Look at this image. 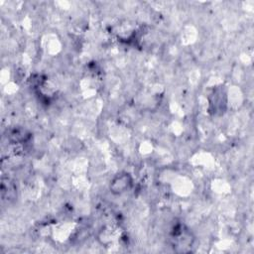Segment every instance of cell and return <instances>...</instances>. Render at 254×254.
Segmentation results:
<instances>
[{
	"mask_svg": "<svg viewBox=\"0 0 254 254\" xmlns=\"http://www.w3.org/2000/svg\"><path fill=\"white\" fill-rule=\"evenodd\" d=\"M133 187V178L128 172L116 174L110 181L109 190L115 195H121L130 190Z\"/></svg>",
	"mask_w": 254,
	"mask_h": 254,
	"instance_id": "6da1fadb",
	"label": "cell"
},
{
	"mask_svg": "<svg viewBox=\"0 0 254 254\" xmlns=\"http://www.w3.org/2000/svg\"><path fill=\"white\" fill-rule=\"evenodd\" d=\"M209 106L214 114L222 113L225 110L226 92L223 90V88L218 87L212 91L209 97Z\"/></svg>",
	"mask_w": 254,
	"mask_h": 254,
	"instance_id": "7a4b0ae2",
	"label": "cell"
},
{
	"mask_svg": "<svg viewBox=\"0 0 254 254\" xmlns=\"http://www.w3.org/2000/svg\"><path fill=\"white\" fill-rule=\"evenodd\" d=\"M173 240H174V245L176 247H181L183 248L182 251H187L186 248L191 247L192 243V238L190 233H189L187 230H185L183 227H179L173 235ZM174 246V247H175Z\"/></svg>",
	"mask_w": 254,
	"mask_h": 254,
	"instance_id": "3957f363",
	"label": "cell"
}]
</instances>
